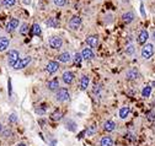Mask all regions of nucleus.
<instances>
[{
	"label": "nucleus",
	"mask_w": 155,
	"mask_h": 146,
	"mask_svg": "<svg viewBox=\"0 0 155 146\" xmlns=\"http://www.w3.org/2000/svg\"><path fill=\"white\" fill-rule=\"evenodd\" d=\"M69 97H70V95H69V92H68L67 88H59V90L57 91V95H56L57 101H59V102H65V101L69 100Z\"/></svg>",
	"instance_id": "nucleus-1"
},
{
	"label": "nucleus",
	"mask_w": 155,
	"mask_h": 146,
	"mask_svg": "<svg viewBox=\"0 0 155 146\" xmlns=\"http://www.w3.org/2000/svg\"><path fill=\"white\" fill-rule=\"evenodd\" d=\"M154 54V46L148 43L145 44L143 48H141V57H143L144 59H149L151 58V55Z\"/></svg>",
	"instance_id": "nucleus-2"
},
{
	"label": "nucleus",
	"mask_w": 155,
	"mask_h": 146,
	"mask_svg": "<svg viewBox=\"0 0 155 146\" xmlns=\"http://www.w3.org/2000/svg\"><path fill=\"white\" fill-rule=\"evenodd\" d=\"M31 63V57H25V58H21L16 61V64L14 65V69L15 70H20V69H23L26 68L29 64Z\"/></svg>",
	"instance_id": "nucleus-3"
},
{
	"label": "nucleus",
	"mask_w": 155,
	"mask_h": 146,
	"mask_svg": "<svg viewBox=\"0 0 155 146\" xmlns=\"http://www.w3.org/2000/svg\"><path fill=\"white\" fill-rule=\"evenodd\" d=\"M19 52L17 50H10L9 54H8V63L10 66H12L14 68V65L16 64V61L19 60Z\"/></svg>",
	"instance_id": "nucleus-4"
},
{
	"label": "nucleus",
	"mask_w": 155,
	"mask_h": 146,
	"mask_svg": "<svg viewBox=\"0 0 155 146\" xmlns=\"http://www.w3.org/2000/svg\"><path fill=\"white\" fill-rule=\"evenodd\" d=\"M49 46H50V48H53V49H60V47L63 46L62 38L58 37V36L50 37L49 38Z\"/></svg>",
	"instance_id": "nucleus-5"
},
{
	"label": "nucleus",
	"mask_w": 155,
	"mask_h": 146,
	"mask_svg": "<svg viewBox=\"0 0 155 146\" xmlns=\"http://www.w3.org/2000/svg\"><path fill=\"white\" fill-rule=\"evenodd\" d=\"M80 25H81V19L79 16H74L69 22V26L71 30H78L80 27Z\"/></svg>",
	"instance_id": "nucleus-6"
},
{
	"label": "nucleus",
	"mask_w": 155,
	"mask_h": 146,
	"mask_svg": "<svg viewBox=\"0 0 155 146\" xmlns=\"http://www.w3.org/2000/svg\"><path fill=\"white\" fill-rule=\"evenodd\" d=\"M19 27V20L17 19H11L9 22H8V25H6V31L8 32H12L15 28H17Z\"/></svg>",
	"instance_id": "nucleus-7"
},
{
	"label": "nucleus",
	"mask_w": 155,
	"mask_h": 146,
	"mask_svg": "<svg viewBox=\"0 0 155 146\" xmlns=\"http://www.w3.org/2000/svg\"><path fill=\"white\" fill-rule=\"evenodd\" d=\"M62 79H63L64 84L69 85V84H71V82L74 81V74H73L71 71H65V73H63Z\"/></svg>",
	"instance_id": "nucleus-8"
},
{
	"label": "nucleus",
	"mask_w": 155,
	"mask_h": 146,
	"mask_svg": "<svg viewBox=\"0 0 155 146\" xmlns=\"http://www.w3.org/2000/svg\"><path fill=\"white\" fill-rule=\"evenodd\" d=\"M58 69H59V64H58L57 61H49V63L47 64V66H46V70H47L48 73H50V74L56 73Z\"/></svg>",
	"instance_id": "nucleus-9"
},
{
	"label": "nucleus",
	"mask_w": 155,
	"mask_h": 146,
	"mask_svg": "<svg viewBox=\"0 0 155 146\" xmlns=\"http://www.w3.org/2000/svg\"><path fill=\"white\" fill-rule=\"evenodd\" d=\"M81 57L85 60H91L94 58V53H93L91 48H84L81 52Z\"/></svg>",
	"instance_id": "nucleus-10"
},
{
	"label": "nucleus",
	"mask_w": 155,
	"mask_h": 146,
	"mask_svg": "<svg viewBox=\"0 0 155 146\" xmlns=\"http://www.w3.org/2000/svg\"><path fill=\"white\" fill-rule=\"evenodd\" d=\"M86 43L91 47V48H96L99 46V37L97 36H90L86 38Z\"/></svg>",
	"instance_id": "nucleus-11"
},
{
	"label": "nucleus",
	"mask_w": 155,
	"mask_h": 146,
	"mask_svg": "<svg viewBox=\"0 0 155 146\" xmlns=\"http://www.w3.org/2000/svg\"><path fill=\"white\" fill-rule=\"evenodd\" d=\"M148 38H149V33H148V31L143 30V31H141V32L139 33V36H138V43H139V44H144V43H147Z\"/></svg>",
	"instance_id": "nucleus-12"
},
{
	"label": "nucleus",
	"mask_w": 155,
	"mask_h": 146,
	"mask_svg": "<svg viewBox=\"0 0 155 146\" xmlns=\"http://www.w3.org/2000/svg\"><path fill=\"white\" fill-rule=\"evenodd\" d=\"M9 44H10V41H9V38L3 36V37H0V52H4L9 48Z\"/></svg>",
	"instance_id": "nucleus-13"
},
{
	"label": "nucleus",
	"mask_w": 155,
	"mask_h": 146,
	"mask_svg": "<svg viewBox=\"0 0 155 146\" xmlns=\"http://www.w3.org/2000/svg\"><path fill=\"white\" fill-rule=\"evenodd\" d=\"M139 77V71L137 69H131L127 73V79L128 80H135V79Z\"/></svg>",
	"instance_id": "nucleus-14"
},
{
	"label": "nucleus",
	"mask_w": 155,
	"mask_h": 146,
	"mask_svg": "<svg viewBox=\"0 0 155 146\" xmlns=\"http://www.w3.org/2000/svg\"><path fill=\"white\" fill-rule=\"evenodd\" d=\"M47 87H48L50 91H56V90H58V87H59V81H58V79H53V80H50V81L47 84Z\"/></svg>",
	"instance_id": "nucleus-15"
},
{
	"label": "nucleus",
	"mask_w": 155,
	"mask_h": 146,
	"mask_svg": "<svg viewBox=\"0 0 155 146\" xmlns=\"http://www.w3.org/2000/svg\"><path fill=\"white\" fill-rule=\"evenodd\" d=\"M70 59H71V57H70L69 53H62V54L58 55V60L60 63H69Z\"/></svg>",
	"instance_id": "nucleus-16"
},
{
	"label": "nucleus",
	"mask_w": 155,
	"mask_h": 146,
	"mask_svg": "<svg viewBox=\"0 0 155 146\" xmlns=\"http://www.w3.org/2000/svg\"><path fill=\"white\" fill-rule=\"evenodd\" d=\"M101 146H113V140L110 136H103L100 142Z\"/></svg>",
	"instance_id": "nucleus-17"
},
{
	"label": "nucleus",
	"mask_w": 155,
	"mask_h": 146,
	"mask_svg": "<svg viewBox=\"0 0 155 146\" xmlns=\"http://www.w3.org/2000/svg\"><path fill=\"white\" fill-rule=\"evenodd\" d=\"M114 128H116V124L112 121H107V122H105V124H103V129H105L106 131H113Z\"/></svg>",
	"instance_id": "nucleus-18"
},
{
	"label": "nucleus",
	"mask_w": 155,
	"mask_h": 146,
	"mask_svg": "<svg viewBox=\"0 0 155 146\" xmlns=\"http://www.w3.org/2000/svg\"><path fill=\"white\" fill-rule=\"evenodd\" d=\"M122 19H123L124 22L129 23V22H132V21L134 20V14H133V12H131V11H128L127 14H124V15L122 16Z\"/></svg>",
	"instance_id": "nucleus-19"
},
{
	"label": "nucleus",
	"mask_w": 155,
	"mask_h": 146,
	"mask_svg": "<svg viewBox=\"0 0 155 146\" xmlns=\"http://www.w3.org/2000/svg\"><path fill=\"white\" fill-rule=\"evenodd\" d=\"M89 82H90L89 77H87V76H83V77H81V80H80V88H81L83 91L86 90L87 86H89Z\"/></svg>",
	"instance_id": "nucleus-20"
},
{
	"label": "nucleus",
	"mask_w": 155,
	"mask_h": 146,
	"mask_svg": "<svg viewBox=\"0 0 155 146\" xmlns=\"http://www.w3.org/2000/svg\"><path fill=\"white\" fill-rule=\"evenodd\" d=\"M129 114V107H122L120 109V118L121 119H126Z\"/></svg>",
	"instance_id": "nucleus-21"
},
{
	"label": "nucleus",
	"mask_w": 155,
	"mask_h": 146,
	"mask_svg": "<svg viewBox=\"0 0 155 146\" xmlns=\"http://www.w3.org/2000/svg\"><path fill=\"white\" fill-rule=\"evenodd\" d=\"M31 32H32V34H35V36L41 34V27H40V25L35 23V25L32 26V30H31Z\"/></svg>",
	"instance_id": "nucleus-22"
},
{
	"label": "nucleus",
	"mask_w": 155,
	"mask_h": 146,
	"mask_svg": "<svg viewBox=\"0 0 155 146\" xmlns=\"http://www.w3.org/2000/svg\"><path fill=\"white\" fill-rule=\"evenodd\" d=\"M150 94H151V87L150 86H145L143 88V91H141V96L143 97H149Z\"/></svg>",
	"instance_id": "nucleus-23"
},
{
	"label": "nucleus",
	"mask_w": 155,
	"mask_h": 146,
	"mask_svg": "<svg viewBox=\"0 0 155 146\" xmlns=\"http://www.w3.org/2000/svg\"><path fill=\"white\" fill-rule=\"evenodd\" d=\"M81 60H83V57H81L80 53H75V54H74V63L76 65H80L81 64Z\"/></svg>",
	"instance_id": "nucleus-24"
},
{
	"label": "nucleus",
	"mask_w": 155,
	"mask_h": 146,
	"mask_svg": "<svg viewBox=\"0 0 155 146\" xmlns=\"http://www.w3.org/2000/svg\"><path fill=\"white\" fill-rule=\"evenodd\" d=\"M29 32V25L27 23H23L22 26H21V28H20V33L21 34H26Z\"/></svg>",
	"instance_id": "nucleus-25"
},
{
	"label": "nucleus",
	"mask_w": 155,
	"mask_h": 146,
	"mask_svg": "<svg viewBox=\"0 0 155 146\" xmlns=\"http://www.w3.org/2000/svg\"><path fill=\"white\" fill-rule=\"evenodd\" d=\"M16 3V0H3V4L5 6H12V5H15Z\"/></svg>",
	"instance_id": "nucleus-26"
},
{
	"label": "nucleus",
	"mask_w": 155,
	"mask_h": 146,
	"mask_svg": "<svg viewBox=\"0 0 155 146\" xmlns=\"http://www.w3.org/2000/svg\"><path fill=\"white\" fill-rule=\"evenodd\" d=\"M60 118H62V112H54L52 114V119H53V121H58Z\"/></svg>",
	"instance_id": "nucleus-27"
},
{
	"label": "nucleus",
	"mask_w": 155,
	"mask_h": 146,
	"mask_svg": "<svg viewBox=\"0 0 155 146\" xmlns=\"http://www.w3.org/2000/svg\"><path fill=\"white\" fill-rule=\"evenodd\" d=\"M126 53H127L128 55L133 54V53H134V46H128V47H127V49H126Z\"/></svg>",
	"instance_id": "nucleus-28"
},
{
	"label": "nucleus",
	"mask_w": 155,
	"mask_h": 146,
	"mask_svg": "<svg viewBox=\"0 0 155 146\" xmlns=\"http://www.w3.org/2000/svg\"><path fill=\"white\" fill-rule=\"evenodd\" d=\"M46 23H47V25H49V26H53V27L58 26V23L54 21V19H49V20H47V21H46Z\"/></svg>",
	"instance_id": "nucleus-29"
},
{
	"label": "nucleus",
	"mask_w": 155,
	"mask_h": 146,
	"mask_svg": "<svg viewBox=\"0 0 155 146\" xmlns=\"http://www.w3.org/2000/svg\"><path fill=\"white\" fill-rule=\"evenodd\" d=\"M53 1H54V4H56L57 6H63L64 4H65L67 0H53Z\"/></svg>",
	"instance_id": "nucleus-30"
},
{
	"label": "nucleus",
	"mask_w": 155,
	"mask_h": 146,
	"mask_svg": "<svg viewBox=\"0 0 155 146\" xmlns=\"http://www.w3.org/2000/svg\"><path fill=\"white\" fill-rule=\"evenodd\" d=\"M86 133H87V135H93L94 133H95V127H94V125H91V127H90V128L86 130Z\"/></svg>",
	"instance_id": "nucleus-31"
},
{
	"label": "nucleus",
	"mask_w": 155,
	"mask_h": 146,
	"mask_svg": "<svg viewBox=\"0 0 155 146\" xmlns=\"http://www.w3.org/2000/svg\"><path fill=\"white\" fill-rule=\"evenodd\" d=\"M9 121H10L11 123H15V122H17V118H16V115H15V114H11V115H10V118H9Z\"/></svg>",
	"instance_id": "nucleus-32"
},
{
	"label": "nucleus",
	"mask_w": 155,
	"mask_h": 146,
	"mask_svg": "<svg viewBox=\"0 0 155 146\" xmlns=\"http://www.w3.org/2000/svg\"><path fill=\"white\" fill-rule=\"evenodd\" d=\"M154 118H155V113L149 112L148 113V119H149V121H154Z\"/></svg>",
	"instance_id": "nucleus-33"
},
{
	"label": "nucleus",
	"mask_w": 155,
	"mask_h": 146,
	"mask_svg": "<svg viewBox=\"0 0 155 146\" xmlns=\"http://www.w3.org/2000/svg\"><path fill=\"white\" fill-rule=\"evenodd\" d=\"M3 131V125H2V123H0V133Z\"/></svg>",
	"instance_id": "nucleus-34"
},
{
	"label": "nucleus",
	"mask_w": 155,
	"mask_h": 146,
	"mask_svg": "<svg viewBox=\"0 0 155 146\" xmlns=\"http://www.w3.org/2000/svg\"><path fill=\"white\" fill-rule=\"evenodd\" d=\"M17 146H26V144H23V142H21V144H19Z\"/></svg>",
	"instance_id": "nucleus-35"
},
{
	"label": "nucleus",
	"mask_w": 155,
	"mask_h": 146,
	"mask_svg": "<svg viewBox=\"0 0 155 146\" xmlns=\"http://www.w3.org/2000/svg\"><path fill=\"white\" fill-rule=\"evenodd\" d=\"M153 38H154V41H155V32L153 33Z\"/></svg>",
	"instance_id": "nucleus-36"
}]
</instances>
